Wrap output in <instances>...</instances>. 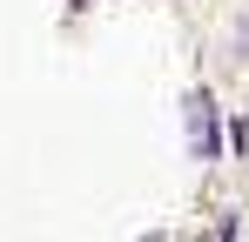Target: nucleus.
<instances>
[{
	"label": "nucleus",
	"mask_w": 249,
	"mask_h": 242,
	"mask_svg": "<svg viewBox=\"0 0 249 242\" xmlns=\"http://www.w3.org/2000/svg\"><path fill=\"white\" fill-rule=\"evenodd\" d=\"M189 141H196V155H202V161L222 155V135H215V101H209V94H196V101H189Z\"/></svg>",
	"instance_id": "1"
}]
</instances>
